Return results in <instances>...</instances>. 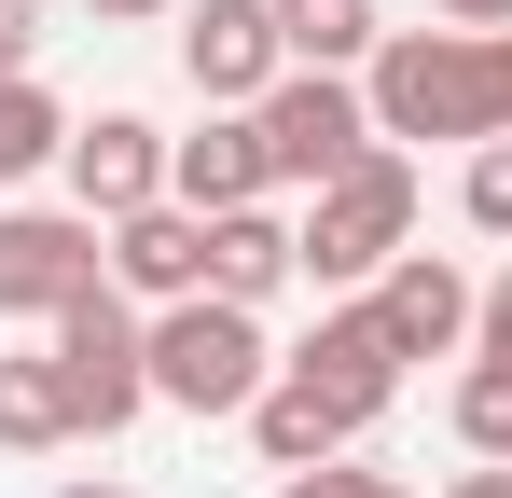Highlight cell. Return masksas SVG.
<instances>
[{
  "label": "cell",
  "instance_id": "obj_7",
  "mask_svg": "<svg viewBox=\"0 0 512 498\" xmlns=\"http://www.w3.org/2000/svg\"><path fill=\"white\" fill-rule=\"evenodd\" d=\"M277 70H291L277 0H180V83H194L208 111H263Z\"/></svg>",
  "mask_w": 512,
  "mask_h": 498
},
{
  "label": "cell",
  "instance_id": "obj_10",
  "mask_svg": "<svg viewBox=\"0 0 512 498\" xmlns=\"http://www.w3.org/2000/svg\"><path fill=\"white\" fill-rule=\"evenodd\" d=\"M291 374H305V388H333V402L374 429V415L402 402V374H416V360H402V346H388V319H374V305L346 291V305H319V332L291 346Z\"/></svg>",
  "mask_w": 512,
  "mask_h": 498
},
{
  "label": "cell",
  "instance_id": "obj_8",
  "mask_svg": "<svg viewBox=\"0 0 512 498\" xmlns=\"http://www.w3.org/2000/svg\"><path fill=\"white\" fill-rule=\"evenodd\" d=\"M360 305L388 319V346H402V360H471V319H485V291H471L443 249H402V263H388Z\"/></svg>",
  "mask_w": 512,
  "mask_h": 498
},
{
  "label": "cell",
  "instance_id": "obj_4",
  "mask_svg": "<svg viewBox=\"0 0 512 498\" xmlns=\"http://www.w3.org/2000/svg\"><path fill=\"white\" fill-rule=\"evenodd\" d=\"M56 374H70V415L111 443L125 415H153V319L97 277L84 305H56Z\"/></svg>",
  "mask_w": 512,
  "mask_h": 498
},
{
  "label": "cell",
  "instance_id": "obj_11",
  "mask_svg": "<svg viewBox=\"0 0 512 498\" xmlns=\"http://www.w3.org/2000/svg\"><path fill=\"white\" fill-rule=\"evenodd\" d=\"M167 194L180 208H277V139H263V111H208L194 139H167Z\"/></svg>",
  "mask_w": 512,
  "mask_h": 498
},
{
  "label": "cell",
  "instance_id": "obj_23",
  "mask_svg": "<svg viewBox=\"0 0 512 498\" xmlns=\"http://www.w3.org/2000/svg\"><path fill=\"white\" fill-rule=\"evenodd\" d=\"M443 498H512V457H471V471H457Z\"/></svg>",
  "mask_w": 512,
  "mask_h": 498
},
{
  "label": "cell",
  "instance_id": "obj_20",
  "mask_svg": "<svg viewBox=\"0 0 512 498\" xmlns=\"http://www.w3.org/2000/svg\"><path fill=\"white\" fill-rule=\"evenodd\" d=\"M277 498H416L402 471H360V457H319V471H291Z\"/></svg>",
  "mask_w": 512,
  "mask_h": 498
},
{
  "label": "cell",
  "instance_id": "obj_13",
  "mask_svg": "<svg viewBox=\"0 0 512 498\" xmlns=\"http://www.w3.org/2000/svg\"><path fill=\"white\" fill-rule=\"evenodd\" d=\"M250 443H263V471H319V457H346V443H360V415H346L333 388H305V374L277 360V388L250 402Z\"/></svg>",
  "mask_w": 512,
  "mask_h": 498
},
{
  "label": "cell",
  "instance_id": "obj_22",
  "mask_svg": "<svg viewBox=\"0 0 512 498\" xmlns=\"http://www.w3.org/2000/svg\"><path fill=\"white\" fill-rule=\"evenodd\" d=\"M471 360H512V263L485 277V319H471Z\"/></svg>",
  "mask_w": 512,
  "mask_h": 498
},
{
  "label": "cell",
  "instance_id": "obj_2",
  "mask_svg": "<svg viewBox=\"0 0 512 498\" xmlns=\"http://www.w3.org/2000/svg\"><path fill=\"white\" fill-rule=\"evenodd\" d=\"M291 236H305V277H319L333 305H346V291H374V277L416 249V153H402V139H374L346 180L305 194V222H291Z\"/></svg>",
  "mask_w": 512,
  "mask_h": 498
},
{
  "label": "cell",
  "instance_id": "obj_19",
  "mask_svg": "<svg viewBox=\"0 0 512 498\" xmlns=\"http://www.w3.org/2000/svg\"><path fill=\"white\" fill-rule=\"evenodd\" d=\"M457 222H471V236H499V249H512V139H485V153L457 166Z\"/></svg>",
  "mask_w": 512,
  "mask_h": 498
},
{
  "label": "cell",
  "instance_id": "obj_25",
  "mask_svg": "<svg viewBox=\"0 0 512 498\" xmlns=\"http://www.w3.org/2000/svg\"><path fill=\"white\" fill-rule=\"evenodd\" d=\"M443 28H512V0H429Z\"/></svg>",
  "mask_w": 512,
  "mask_h": 498
},
{
  "label": "cell",
  "instance_id": "obj_5",
  "mask_svg": "<svg viewBox=\"0 0 512 498\" xmlns=\"http://www.w3.org/2000/svg\"><path fill=\"white\" fill-rule=\"evenodd\" d=\"M263 139H277V194H319L374 153V97L360 70H277L263 83Z\"/></svg>",
  "mask_w": 512,
  "mask_h": 498
},
{
  "label": "cell",
  "instance_id": "obj_15",
  "mask_svg": "<svg viewBox=\"0 0 512 498\" xmlns=\"http://www.w3.org/2000/svg\"><path fill=\"white\" fill-rule=\"evenodd\" d=\"M0 443H14V457H42V443H84V415H70V374H56V346H42V360H0Z\"/></svg>",
  "mask_w": 512,
  "mask_h": 498
},
{
  "label": "cell",
  "instance_id": "obj_1",
  "mask_svg": "<svg viewBox=\"0 0 512 498\" xmlns=\"http://www.w3.org/2000/svg\"><path fill=\"white\" fill-rule=\"evenodd\" d=\"M374 139H512V28H388L374 42Z\"/></svg>",
  "mask_w": 512,
  "mask_h": 498
},
{
  "label": "cell",
  "instance_id": "obj_21",
  "mask_svg": "<svg viewBox=\"0 0 512 498\" xmlns=\"http://www.w3.org/2000/svg\"><path fill=\"white\" fill-rule=\"evenodd\" d=\"M28 56H42V0H0V83H28Z\"/></svg>",
  "mask_w": 512,
  "mask_h": 498
},
{
  "label": "cell",
  "instance_id": "obj_16",
  "mask_svg": "<svg viewBox=\"0 0 512 498\" xmlns=\"http://www.w3.org/2000/svg\"><path fill=\"white\" fill-rule=\"evenodd\" d=\"M277 42H291V70H374V0H277Z\"/></svg>",
  "mask_w": 512,
  "mask_h": 498
},
{
  "label": "cell",
  "instance_id": "obj_24",
  "mask_svg": "<svg viewBox=\"0 0 512 498\" xmlns=\"http://www.w3.org/2000/svg\"><path fill=\"white\" fill-rule=\"evenodd\" d=\"M97 28H153V14H180V0H84Z\"/></svg>",
  "mask_w": 512,
  "mask_h": 498
},
{
  "label": "cell",
  "instance_id": "obj_9",
  "mask_svg": "<svg viewBox=\"0 0 512 498\" xmlns=\"http://www.w3.org/2000/svg\"><path fill=\"white\" fill-rule=\"evenodd\" d=\"M70 208L84 222H125V208H167V125H139V111H97L70 125Z\"/></svg>",
  "mask_w": 512,
  "mask_h": 498
},
{
  "label": "cell",
  "instance_id": "obj_18",
  "mask_svg": "<svg viewBox=\"0 0 512 498\" xmlns=\"http://www.w3.org/2000/svg\"><path fill=\"white\" fill-rule=\"evenodd\" d=\"M457 443H471V457H512V360H457Z\"/></svg>",
  "mask_w": 512,
  "mask_h": 498
},
{
  "label": "cell",
  "instance_id": "obj_12",
  "mask_svg": "<svg viewBox=\"0 0 512 498\" xmlns=\"http://www.w3.org/2000/svg\"><path fill=\"white\" fill-rule=\"evenodd\" d=\"M111 291H125V305H194V291H208V208H125V222H111Z\"/></svg>",
  "mask_w": 512,
  "mask_h": 498
},
{
  "label": "cell",
  "instance_id": "obj_26",
  "mask_svg": "<svg viewBox=\"0 0 512 498\" xmlns=\"http://www.w3.org/2000/svg\"><path fill=\"white\" fill-rule=\"evenodd\" d=\"M56 498H139V485H111V471H97V485H56Z\"/></svg>",
  "mask_w": 512,
  "mask_h": 498
},
{
  "label": "cell",
  "instance_id": "obj_14",
  "mask_svg": "<svg viewBox=\"0 0 512 498\" xmlns=\"http://www.w3.org/2000/svg\"><path fill=\"white\" fill-rule=\"evenodd\" d=\"M291 277H305V236H291L277 208H222V222H208V291H222V305H277Z\"/></svg>",
  "mask_w": 512,
  "mask_h": 498
},
{
  "label": "cell",
  "instance_id": "obj_17",
  "mask_svg": "<svg viewBox=\"0 0 512 498\" xmlns=\"http://www.w3.org/2000/svg\"><path fill=\"white\" fill-rule=\"evenodd\" d=\"M56 153H70V111H56L42 83H0V194H14V180H42Z\"/></svg>",
  "mask_w": 512,
  "mask_h": 498
},
{
  "label": "cell",
  "instance_id": "obj_3",
  "mask_svg": "<svg viewBox=\"0 0 512 498\" xmlns=\"http://www.w3.org/2000/svg\"><path fill=\"white\" fill-rule=\"evenodd\" d=\"M263 388H277L263 305H222V291L153 305V402H167V415H250Z\"/></svg>",
  "mask_w": 512,
  "mask_h": 498
},
{
  "label": "cell",
  "instance_id": "obj_6",
  "mask_svg": "<svg viewBox=\"0 0 512 498\" xmlns=\"http://www.w3.org/2000/svg\"><path fill=\"white\" fill-rule=\"evenodd\" d=\"M111 277V222L84 208H0V319H56Z\"/></svg>",
  "mask_w": 512,
  "mask_h": 498
}]
</instances>
